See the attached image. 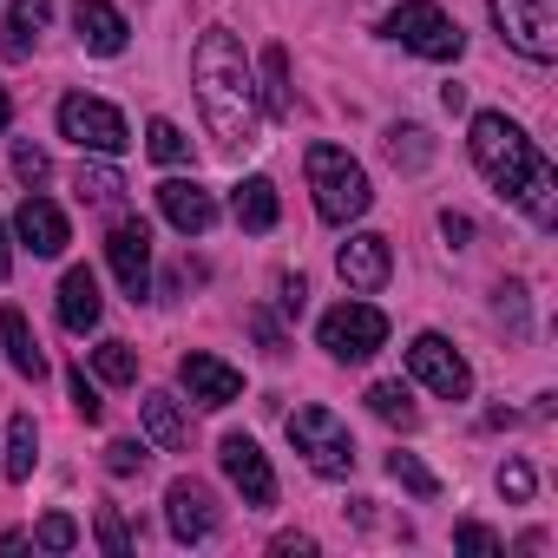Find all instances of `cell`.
Segmentation results:
<instances>
[{
    "instance_id": "5b68a950",
    "label": "cell",
    "mask_w": 558,
    "mask_h": 558,
    "mask_svg": "<svg viewBox=\"0 0 558 558\" xmlns=\"http://www.w3.org/2000/svg\"><path fill=\"white\" fill-rule=\"evenodd\" d=\"M381 34L395 47L421 53V60H460V47H466V34L440 14V0H401V8L381 21Z\"/></svg>"
},
{
    "instance_id": "7a4b0ae2",
    "label": "cell",
    "mask_w": 558,
    "mask_h": 558,
    "mask_svg": "<svg viewBox=\"0 0 558 558\" xmlns=\"http://www.w3.org/2000/svg\"><path fill=\"white\" fill-rule=\"evenodd\" d=\"M466 151H473L480 178H486L499 197H512L538 230H551V223H558V178H551L545 151H538V145H532L506 112H480V119H473V132H466Z\"/></svg>"
},
{
    "instance_id": "f1b7e54d",
    "label": "cell",
    "mask_w": 558,
    "mask_h": 558,
    "mask_svg": "<svg viewBox=\"0 0 558 558\" xmlns=\"http://www.w3.org/2000/svg\"><path fill=\"white\" fill-rule=\"evenodd\" d=\"M80 197L86 204H119L125 197V178L112 165H80Z\"/></svg>"
},
{
    "instance_id": "6da1fadb",
    "label": "cell",
    "mask_w": 558,
    "mask_h": 558,
    "mask_svg": "<svg viewBox=\"0 0 558 558\" xmlns=\"http://www.w3.org/2000/svg\"><path fill=\"white\" fill-rule=\"evenodd\" d=\"M191 86H197V106H204V125L210 138L243 158L256 138H263V112H256V80H250V60H243V40L230 27H210L191 53Z\"/></svg>"
},
{
    "instance_id": "ffe728a7",
    "label": "cell",
    "mask_w": 558,
    "mask_h": 558,
    "mask_svg": "<svg viewBox=\"0 0 558 558\" xmlns=\"http://www.w3.org/2000/svg\"><path fill=\"white\" fill-rule=\"evenodd\" d=\"M138 414H145V434H151V447L178 453V447L191 440V421H184L178 395H145V401H138Z\"/></svg>"
},
{
    "instance_id": "7402d4cb",
    "label": "cell",
    "mask_w": 558,
    "mask_h": 558,
    "mask_svg": "<svg viewBox=\"0 0 558 558\" xmlns=\"http://www.w3.org/2000/svg\"><path fill=\"white\" fill-rule=\"evenodd\" d=\"M34 460H40V427H34V414H14L8 421V460H0V473L21 486V480H34Z\"/></svg>"
},
{
    "instance_id": "30bf717a",
    "label": "cell",
    "mask_w": 558,
    "mask_h": 558,
    "mask_svg": "<svg viewBox=\"0 0 558 558\" xmlns=\"http://www.w3.org/2000/svg\"><path fill=\"white\" fill-rule=\"evenodd\" d=\"M106 256H112V276H119V290L132 303L151 296V223L145 217H119L112 236H106Z\"/></svg>"
},
{
    "instance_id": "74e56055",
    "label": "cell",
    "mask_w": 558,
    "mask_h": 558,
    "mask_svg": "<svg viewBox=\"0 0 558 558\" xmlns=\"http://www.w3.org/2000/svg\"><path fill=\"white\" fill-rule=\"evenodd\" d=\"M276 303H283L290 316H303V303H310V283H303V276H283V283H276Z\"/></svg>"
},
{
    "instance_id": "277c9868",
    "label": "cell",
    "mask_w": 558,
    "mask_h": 558,
    "mask_svg": "<svg viewBox=\"0 0 558 558\" xmlns=\"http://www.w3.org/2000/svg\"><path fill=\"white\" fill-rule=\"evenodd\" d=\"M290 447L323 473V480H349L355 473V434H349V421H336L329 408H296L290 414Z\"/></svg>"
},
{
    "instance_id": "2e32d148",
    "label": "cell",
    "mask_w": 558,
    "mask_h": 558,
    "mask_svg": "<svg viewBox=\"0 0 558 558\" xmlns=\"http://www.w3.org/2000/svg\"><path fill=\"white\" fill-rule=\"evenodd\" d=\"M14 230H21V243H27L34 256H60V250L73 243V230H66V210H60L53 197H27V204L14 210Z\"/></svg>"
},
{
    "instance_id": "9c48e42d",
    "label": "cell",
    "mask_w": 558,
    "mask_h": 558,
    "mask_svg": "<svg viewBox=\"0 0 558 558\" xmlns=\"http://www.w3.org/2000/svg\"><path fill=\"white\" fill-rule=\"evenodd\" d=\"M408 368H414V381L427 388V395H440V401H466L473 395V368H466V355L447 342V336H414L408 342Z\"/></svg>"
},
{
    "instance_id": "4fadbf2b",
    "label": "cell",
    "mask_w": 558,
    "mask_h": 558,
    "mask_svg": "<svg viewBox=\"0 0 558 558\" xmlns=\"http://www.w3.org/2000/svg\"><path fill=\"white\" fill-rule=\"evenodd\" d=\"M336 269H342V283H349L355 296H375V290L388 283V276H395V250H388V236L362 230V236H349V243H342Z\"/></svg>"
},
{
    "instance_id": "484cf974",
    "label": "cell",
    "mask_w": 558,
    "mask_h": 558,
    "mask_svg": "<svg viewBox=\"0 0 558 558\" xmlns=\"http://www.w3.org/2000/svg\"><path fill=\"white\" fill-rule=\"evenodd\" d=\"M53 21V0H14V21H8V53H27V34H40Z\"/></svg>"
},
{
    "instance_id": "4316f807",
    "label": "cell",
    "mask_w": 558,
    "mask_h": 558,
    "mask_svg": "<svg viewBox=\"0 0 558 558\" xmlns=\"http://www.w3.org/2000/svg\"><path fill=\"white\" fill-rule=\"evenodd\" d=\"M145 151H151L158 165H184V158H191V138H184L171 119H151V125H145Z\"/></svg>"
},
{
    "instance_id": "ba28073f",
    "label": "cell",
    "mask_w": 558,
    "mask_h": 558,
    "mask_svg": "<svg viewBox=\"0 0 558 558\" xmlns=\"http://www.w3.org/2000/svg\"><path fill=\"white\" fill-rule=\"evenodd\" d=\"M316 336H323V349H329L336 362H368V355L388 342V316H381L375 303H336Z\"/></svg>"
},
{
    "instance_id": "f546056e",
    "label": "cell",
    "mask_w": 558,
    "mask_h": 558,
    "mask_svg": "<svg viewBox=\"0 0 558 558\" xmlns=\"http://www.w3.org/2000/svg\"><path fill=\"white\" fill-rule=\"evenodd\" d=\"M388 473H395V480H401L414 499H434V493H440V480H434V473H427L414 453H388Z\"/></svg>"
},
{
    "instance_id": "ab89813d",
    "label": "cell",
    "mask_w": 558,
    "mask_h": 558,
    "mask_svg": "<svg viewBox=\"0 0 558 558\" xmlns=\"http://www.w3.org/2000/svg\"><path fill=\"white\" fill-rule=\"evenodd\" d=\"M440 230H447V243H453V250H460V243L473 236V223H466L460 210H440Z\"/></svg>"
},
{
    "instance_id": "836d02e7",
    "label": "cell",
    "mask_w": 558,
    "mask_h": 558,
    "mask_svg": "<svg viewBox=\"0 0 558 558\" xmlns=\"http://www.w3.org/2000/svg\"><path fill=\"white\" fill-rule=\"evenodd\" d=\"M14 171H21V184H47V151L40 145H14Z\"/></svg>"
},
{
    "instance_id": "e575fe53",
    "label": "cell",
    "mask_w": 558,
    "mask_h": 558,
    "mask_svg": "<svg viewBox=\"0 0 558 558\" xmlns=\"http://www.w3.org/2000/svg\"><path fill=\"white\" fill-rule=\"evenodd\" d=\"M453 545H460V551H506V538H499V532H486V525H473V519H466V525H453Z\"/></svg>"
},
{
    "instance_id": "603a6c76",
    "label": "cell",
    "mask_w": 558,
    "mask_h": 558,
    "mask_svg": "<svg viewBox=\"0 0 558 558\" xmlns=\"http://www.w3.org/2000/svg\"><path fill=\"white\" fill-rule=\"evenodd\" d=\"M362 401H368V408H375L388 427H401V434H408V427H421V408H414V395H408L401 381H375Z\"/></svg>"
},
{
    "instance_id": "d6986e66",
    "label": "cell",
    "mask_w": 558,
    "mask_h": 558,
    "mask_svg": "<svg viewBox=\"0 0 558 558\" xmlns=\"http://www.w3.org/2000/svg\"><path fill=\"white\" fill-rule=\"evenodd\" d=\"M230 210H236L243 230H276V217H283V197H276L269 178H243V184L230 191Z\"/></svg>"
},
{
    "instance_id": "7bdbcfd3",
    "label": "cell",
    "mask_w": 558,
    "mask_h": 558,
    "mask_svg": "<svg viewBox=\"0 0 558 558\" xmlns=\"http://www.w3.org/2000/svg\"><path fill=\"white\" fill-rule=\"evenodd\" d=\"M8 119H14V99H8V86H0V132H8Z\"/></svg>"
},
{
    "instance_id": "8992f818",
    "label": "cell",
    "mask_w": 558,
    "mask_h": 558,
    "mask_svg": "<svg viewBox=\"0 0 558 558\" xmlns=\"http://www.w3.org/2000/svg\"><path fill=\"white\" fill-rule=\"evenodd\" d=\"M493 27L525 60H558V0H493Z\"/></svg>"
},
{
    "instance_id": "4dcf8cb0",
    "label": "cell",
    "mask_w": 558,
    "mask_h": 558,
    "mask_svg": "<svg viewBox=\"0 0 558 558\" xmlns=\"http://www.w3.org/2000/svg\"><path fill=\"white\" fill-rule=\"evenodd\" d=\"M34 538H40V545H47V551H73V545H80V525H73V519H66V512H47V519H40V532H34Z\"/></svg>"
},
{
    "instance_id": "83f0119b",
    "label": "cell",
    "mask_w": 558,
    "mask_h": 558,
    "mask_svg": "<svg viewBox=\"0 0 558 558\" xmlns=\"http://www.w3.org/2000/svg\"><path fill=\"white\" fill-rule=\"evenodd\" d=\"M388 158H395L401 171H421V165L434 158V145H427L421 125H395V132H388Z\"/></svg>"
},
{
    "instance_id": "5bb4252c",
    "label": "cell",
    "mask_w": 558,
    "mask_h": 558,
    "mask_svg": "<svg viewBox=\"0 0 558 558\" xmlns=\"http://www.w3.org/2000/svg\"><path fill=\"white\" fill-rule=\"evenodd\" d=\"M178 381L191 388V401H197V408H230V401L243 395V375H236L230 362L204 355V349H191V355L178 362Z\"/></svg>"
},
{
    "instance_id": "52a82bcc",
    "label": "cell",
    "mask_w": 558,
    "mask_h": 558,
    "mask_svg": "<svg viewBox=\"0 0 558 558\" xmlns=\"http://www.w3.org/2000/svg\"><path fill=\"white\" fill-rule=\"evenodd\" d=\"M60 132H66L80 151H93V158H119V151L132 145L125 112L106 106V99H86V93H66V99H60Z\"/></svg>"
},
{
    "instance_id": "8fae6325",
    "label": "cell",
    "mask_w": 558,
    "mask_h": 558,
    "mask_svg": "<svg viewBox=\"0 0 558 558\" xmlns=\"http://www.w3.org/2000/svg\"><path fill=\"white\" fill-rule=\"evenodd\" d=\"M217 460H223V473H230V486L243 493V506H276V473H269V453L250 440V434H223L217 440Z\"/></svg>"
},
{
    "instance_id": "f35d334b",
    "label": "cell",
    "mask_w": 558,
    "mask_h": 558,
    "mask_svg": "<svg viewBox=\"0 0 558 558\" xmlns=\"http://www.w3.org/2000/svg\"><path fill=\"white\" fill-rule=\"evenodd\" d=\"M499 316H506L512 329H525V283H506V290H499Z\"/></svg>"
},
{
    "instance_id": "d4e9b609",
    "label": "cell",
    "mask_w": 558,
    "mask_h": 558,
    "mask_svg": "<svg viewBox=\"0 0 558 558\" xmlns=\"http://www.w3.org/2000/svg\"><path fill=\"white\" fill-rule=\"evenodd\" d=\"M93 368H99V381H112V388H132V381H138L132 342H99V349H93Z\"/></svg>"
},
{
    "instance_id": "cb8c5ba5",
    "label": "cell",
    "mask_w": 558,
    "mask_h": 558,
    "mask_svg": "<svg viewBox=\"0 0 558 558\" xmlns=\"http://www.w3.org/2000/svg\"><path fill=\"white\" fill-rule=\"evenodd\" d=\"M263 99H269V119H290L296 112V99H290V53L283 47L263 53Z\"/></svg>"
},
{
    "instance_id": "d6a6232c",
    "label": "cell",
    "mask_w": 558,
    "mask_h": 558,
    "mask_svg": "<svg viewBox=\"0 0 558 558\" xmlns=\"http://www.w3.org/2000/svg\"><path fill=\"white\" fill-rule=\"evenodd\" d=\"M532 486H538V480H532V466H525V460H506V466H499V493H506V499H519V506H525V499H532Z\"/></svg>"
},
{
    "instance_id": "d590c367",
    "label": "cell",
    "mask_w": 558,
    "mask_h": 558,
    "mask_svg": "<svg viewBox=\"0 0 558 558\" xmlns=\"http://www.w3.org/2000/svg\"><path fill=\"white\" fill-rule=\"evenodd\" d=\"M145 460H151V453H145L138 440H112V447H106V466H112V473H138Z\"/></svg>"
},
{
    "instance_id": "7c38bea8",
    "label": "cell",
    "mask_w": 558,
    "mask_h": 558,
    "mask_svg": "<svg viewBox=\"0 0 558 558\" xmlns=\"http://www.w3.org/2000/svg\"><path fill=\"white\" fill-rule=\"evenodd\" d=\"M217 493L204 486V480H171L165 486V525H171V538L178 545H204L210 532H217Z\"/></svg>"
},
{
    "instance_id": "60d3db41",
    "label": "cell",
    "mask_w": 558,
    "mask_h": 558,
    "mask_svg": "<svg viewBox=\"0 0 558 558\" xmlns=\"http://www.w3.org/2000/svg\"><path fill=\"white\" fill-rule=\"evenodd\" d=\"M276 551H283V558H290V551H316V538H296V532H283V538H276Z\"/></svg>"
},
{
    "instance_id": "9a60e30c",
    "label": "cell",
    "mask_w": 558,
    "mask_h": 558,
    "mask_svg": "<svg viewBox=\"0 0 558 558\" xmlns=\"http://www.w3.org/2000/svg\"><path fill=\"white\" fill-rule=\"evenodd\" d=\"M158 210H165L184 236H204V230L217 223V197H210L197 178H165V184H158Z\"/></svg>"
},
{
    "instance_id": "44dd1931",
    "label": "cell",
    "mask_w": 558,
    "mask_h": 558,
    "mask_svg": "<svg viewBox=\"0 0 558 558\" xmlns=\"http://www.w3.org/2000/svg\"><path fill=\"white\" fill-rule=\"evenodd\" d=\"M0 342H8L14 375L47 381V355H40V342H34V329H27V316H21V310H0Z\"/></svg>"
},
{
    "instance_id": "ac0fdd59",
    "label": "cell",
    "mask_w": 558,
    "mask_h": 558,
    "mask_svg": "<svg viewBox=\"0 0 558 558\" xmlns=\"http://www.w3.org/2000/svg\"><path fill=\"white\" fill-rule=\"evenodd\" d=\"M99 310H106V303H99V276H93L86 263L66 269V276H60V323H66L73 336H93V329H99Z\"/></svg>"
},
{
    "instance_id": "b9f144b4",
    "label": "cell",
    "mask_w": 558,
    "mask_h": 558,
    "mask_svg": "<svg viewBox=\"0 0 558 558\" xmlns=\"http://www.w3.org/2000/svg\"><path fill=\"white\" fill-rule=\"evenodd\" d=\"M14 276V250H8V230H0V283Z\"/></svg>"
},
{
    "instance_id": "3957f363",
    "label": "cell",
    "mask_w": 558,
    "mask_h": 558,
    "mask_svg": "<svg viewBox=\"0 0 558 558\" xmlns=\"http://www.w3.org/2000/svg\"><path fill=\"white\" fill-rule=\"evenodd\" d=\"M310 191H316V217L323 223H355L368 210V171L342 151V145H310Z\"/></svg>"
},
{
    "instance_id": "e0dca14e",
    "label": "cell",
    "mask_w": 558,
    "mask_h": 558,
    "mask_svg": "<svg viewBox=\"0 0 558 558\" xmlns=\"http://www.w3.org/2000/svg\"><path fill=\"white\" fill-rule=\"evenodd\" d=\"M73 27H80V47L86 53H99V60H112V53H125V14L112 8V0H73Z\"/></svg>"
},
{
    "instance_id": "1f68e13d",
    "label": "cell",
    "mask_w": 558,
    "mask_h": 558,
    "mask_svg": "<svg viewBox=\"0 0 558 558\" xmlns=\"http://www.w3.org/2000/svg\"><path fill=\"white\" fill-rule=\"evenodd\" d=\"M99 545H106L112 558H125V551H132V532H125L119 506H99Z\"/></svg>"
},
{
    "instance_id": "8d00e7d4",
    "label": "cell",
    "mask_w": 558,
    "mask_h": 558,
    "mask_svg": "<svg viewBox=\"0 0 558 558\" xmlns=\"http://www.w3.org/2000/svg\"><path fill=\"white\" fill-rule=\"evenodd\" d=\"M73 408H80L86 421H99V414H106V401H99V388L86 381V368H73Z\"/></svg>"
}]
</instances>
